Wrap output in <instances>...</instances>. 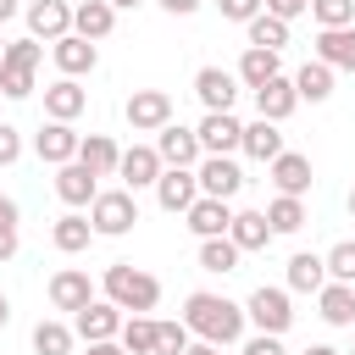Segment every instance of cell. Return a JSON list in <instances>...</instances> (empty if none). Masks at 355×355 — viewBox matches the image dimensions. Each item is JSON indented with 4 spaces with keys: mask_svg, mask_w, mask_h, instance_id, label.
<instances>
[{
    "mask_svg": "<svg viewBox=\"0 0 355 355\" xmlns=\"http://www.w3.org/2000/svg\"><path fill=\"white\" fill-rule=\"evenodd\" d=\"M183 327L200 338V344H239L244 338V305L239 300H227V294H211V288H194L189 300H183Z\"/></svg>",
    "mask_w": 355,
    "mask_h": 355,
    "instance_id": "1",
    "label": "cell"
},
{
    "mask_svg": "<svg viewBox=\"0 0 355 355\" xmlns=\"http://www.w3.org/2000/svg\"><path fill=\"white\" fill-rule=\"evenodd\" d=\"M100 288H105L100 300H111L122 316H150V311L161 305V277L144 272V266H133V261H111Z\"/></svg>",
    "mask_w": 355,
    "mask_h": 355,
    "instance_id": "2",
    "label": "cell"
},
{
    "mask_svg": "<svg viewBox=\"0 0 355 355\" xmlns=\"http://www.w3.org/2000/svg\"><path fill=\"white\" fill-rule=\"evenodd\" d=\"M244 322H250L255 333H272V338H283V333L294 327V300H288V288H277V283H261V288H250V300H244Z\"/></svg>",
    "mask_w": 355,
    "mask_h": 355,
    "instance_id": "3",
    "label": "cell"
},
{
    "mask_svg": "<svg viewBox=\"0 0 355 355\" xmlns=\"http://www.w3.org/2000/svg\"><path fill=\"white\" fill-rule=\"evenodd\" d=\"M133 222H139V194H128V189H100L94 194V205H89L94 239H122V233H133Z\"/></svg>",
    "mask_w": 355,
    "mask_h": 355,
    "instance_id": "4",
    "label": "cell"
},
{
    "mask_svg": "<svg viewBox=\"0 0 355 355\" xmlns=\"http://www.w3.org/2000/svg\"><path fill=\"white\" fill-rule=\"evenodd\" d=\"M194 183H200V194L205 200H239V189H244V166L233 161V155H200V166H194Z\"/></svg>",
    "mask_w": 355,
    "mask_h": 355,
    "instance_id": "5",
    "label": "cell"
},
{
    "mask_svg": "<svg viewBox=\"0 0 355 355\" xmlns=\"http://www.w3.org/2000/svg\"><path fill=\"white\" fill-rule=\"evenodd\" d=\"M122 116H128L133 133H161L172 122V94L166 89H133L128 105H122Z\"/></svg>",
    "mask_w": 355,
    "mask_h": 355,
    "instance_id": "6",
    "label": "cell"
},
{
    "mask_svg": "<svg viewBox=\"0 0 355 355\" xmlns=\"http://www.w3.org/2000/svg\"><path fill=\"white\" fill-rule=\"evenodd\" d=\"M22 17H28V39L39 44H55L72 33V0H28Z\"/></svg>",
    "mask_w": 355,
    "mask_h": 355,
    "instance_id": "7",
    "label": "cell"
},
{
    "mask_svg": "<svg viewBox=\"0 0 355 355\" xmlns=\"http://www.w3.org/2000/svg\"><path fill=\"white\" fill-rule=\"evenodd\" d=\"M194 139H200L205 155H233L239 139H244V122H239L233 111H205V116L194 122Z\"/></svg>",
    "mask_w": 355,
    "mask_h": 355,
    "instance_id": "8",
    "label": "cell"
},
{
    "mask_svg": "<svg viewBox=\"0 0 355 355\" xmlns=\"http://www.w3.org/2000/svg\"><path fill=\"white\" fill-rule=\"evenodd\" d=\"M122 322H128V316H122L111 300H100V294H94V300L72 316V333H78L83 344H105V338H116V333H122Z\"/></svg>",
    "mask_w": 355,
    "mask_h": 355,
    "instance_id": "9",
    "label": "cell"
},
{
    "mask_svg": "<svg viewBox=\"0 0 355 355\" xmlns=\"http://www.w3.org/2000/svg\"><path fill=\"white\" fill-rule=\"evenodd\" d=\"M239 89H244V83H239L227 67H200V72H194V100H200L205 111H233V105H239Z\"/></svg>",
    "mask_w": 355,
    "mask_h": 355,
    "instance_id": "10",
    "label": "cell"
},
{
    "mask_svg": "<svg viewBox=\"0 0 355 355\" xmlns=\"http://www.w3.org/2000/svg\"><path fill=\"white\" fill-rule=\"evenodd\" d=\"M250 94H255V116H261V122H277V128H283V122L300 111L294 78H283V72H277V78H266L261 89H250Z\"/></svg>",
    "mask_w": 355,
    "mask_h": 355,
    "instance_id": "11",
    "label": "cell"
},
{
    "mask_svg": "<svg viewBox=\"0 0 355 355\" xmlns=\"http://www.w3.org/2000/svg\"><path fill=\"white\" fill-rule=\"evenodd\" d=\"M78 128L72 122H39V133H33V155L44 161V166H67V161H78Z\"/></svg>",
    "mask_w": 355,
    "mask_h": 355,
    "instance_id": "12",
    "label": "cell"
},
{
    "mask_svg": "<svg viewBox=\"0 0 355 355\" xmlns=\"http://www.w3.org/2000/svg\"><path fill=\"white\" fill-rule=\"evenodd\" d=\"M150 144H155L161 166H189V172H194V166H200V155H205V150H200V139H194V128H183V122H166Z\"/></svg>",
    "mask_w": 355,
    "mask_h": 355,
    "instance_id": "13",
    "label": "cell"
},
{
    "mask_svg": "<svg viewBox=\"0 0 355 355\" xmlns=\"http://www.w3.org/2000/svg\"><path fill=\"white\" fill-rule=\"evenodd\" d=\"M161 172H166V166H161L155 144H128V150H122V161H116V178H122V189H128V194L155 189V178H161Z\"/></svg>",
    "mask_w": 355,
    "mask_h": 355,
    "instance_id": "14",
    "label": "cell"
},
{
    "mask_svg": "<svg viewBox=\"0 0 355 355\" xmlns=\"http://www.w3.org/2000/svg\"><path fill=\"white\" fill-rule=\"evenodd\" d=\"M94 194H100V178H94L89 166H78V161L55 166V200H61L67 211H89Z\"/></svg>",
    "mask_w": 355,
    "mask_h": 355,
    "instance_id": "15",
    "label": "cell"
},
{
    "mask_svg": "<svg viewBox=\"0 0 355 355\" xmlns=\"http://www.w3.org/2000/svg\"><path fill=\"white\" fill-rule=\"evenodd\" d=\"M194 200H200V183H194L189 166H166V172L155 178V205H161L166 216H183Z\"/></svg>",
    "mask_w": 355,
    "mask_h": 355,
    "instance_id": "16",
    "label": "cell"
},
{
    "mask_svg": "<svg viewBox=\"0 0 355 355\" xmlns=\"http://www.w3.org/2000/svg\"><path fill=\"white\" fill-rule=\"evenodd\" d=\"M44 294H50V305H55V311L78 316V311L94 300V283H89V272H83V266H61V272L50 277V288H44Z\"/></svg>",
    "mask_w": 355,
    "mask_h": 355,
    "instance_id": "17",
    "label": "cell"
},
{
    "mask_svg": "<svg viewBox=\"0 0 355 355\" xmlns=\"http://www.w3.org/2000/svg\"><path fill=\"white\" fill-rule=\"evenodd\" d=\"M311 61H322V67H333V72H355V22H349V28H316Z\"/></svg>",
    "mask_w": 355,
    "mask_h": 355,
    "instance_id": "18",
    "label": "cell"
},
{
    "mask_svg": "<svg viewBox=\"0 0 355 355\" xmlns=\"http://www.w3.org/2000/svg\"><path fill=\"white\" fill-rule=\"evenodd\" d=\"M50 61H55V72H61V78H89V72L100 67V44H89V39L67 33V39H55V44H50Z\"/></svg>",
    "mask_w": 355,
    "mask_h": 355,
    "instance_id": "19",
    "label": "cell"
},
{
    "mask_svg": "<svg viewBox=\"0 0 355 355\" xmlns=\"http://www.w3.org/2000/svg\"><path fill=\"white\" fill-rule=\"evenodd\" d=\"M89 111V89L78 78H55L44 89V122H78Z\"/></svg>",
    "mask_w": 355,
    "mask_h": 355,
    "instance_id": "20",
    "label": "cell"
},
{
    "mask_svg": "<svg viewBox=\"0 0 355 355\" xmlns=\"http://www.w3.org/2000/svg\"><path fill=\"white\" fill-rule=\"evenodd\" d=\"M266 178H272V189L277 194H294V200H305L311 194V155H300V150H283L272 166H266Z\"/></svg>",
    "mask_w": 355,
    "mask_h": 355,
    "instance_id": "21",
    "label": "cell"
},
{
    "mask_svg": "<svg viewBox=\"0 0 355 355\" xmlns=\"http://www.w3.org/2000/svg\"><path fill=\"white\" fill-rule=\"evenodd\" d=\"M227 222H233V205H227V200H205V194H200V200L183 211V227H189L194 239H222Z\"/></svg>",
    "mask_w": 355,
    "mask_h": 355,
    "instance_id": "22",
    "label": "cell"
},
{
    "mask_svg": "<svg viewBox=\"0 0 355 355\" xmlns=\"http://www.w3.org/2000/svg\"><path fill=\"white\" fill-rule=\"evenodd\" d=\"M116 161H122V144L111 133H83L78 139V166H89L94 178H116Z\"/></svg>",
    "mask_w": 355,
    "mask_h": 355,
    "instance_id": "23",
    "label": "cell"
},
{
    "mask_svg": "<svg viewBox=\"0 0 355 355\" xmlns=\"http://www.w3.org/2000/svg\"><path fill=\"white\" fill-rule=\"evenodd\" d=\"M322 283H327L322 255H316V250H294L288 266H283V288H288V294H316Z\"/></svg>",
    "mask_w": 355,
    "mask_h": 355,
    "instance_id": "24",
    "label": "cell"
},
{
    "mask_svg": "<svg viewBox=\"0 0 355 355\" xmlns=\"http://www.w3.org/2000/svg\"><path fill=\"white\" fill-rule=\"evenodd\" d=\"M111 28H116V11H111L105 0H78V6H72V33H78V39L100 44V39H111Z\"/></svg>",
    "mask_w": 355,
    "mask_h": 355,
    "instance_id": "25",
    "label": "cell"
},
{
    "mask_svg": "<svg viewBox=\"0 0 355 355\" xmlns=\"http://www.w3.org/2000/svg\"><path fill=\"white\" fill-rule=\"evenodd\" d=\"M316 316L327 327H355V288L349 283H322L316 288Z\"/></svg>",
    "mask_w": 355,
    "mask_h": 355,
    "instance_id": "26",
    "label": "cell"
},
{
    "mask_svg": "<svg viewBox=\"0 0 355 355\" xmlns=\"http://www.w3.org/2000/svg\"><path fill=\"white\" fill-rule=\"evenodd\" d=\"M239 150H244L250 161H266V166H272V161H277L288 144H283L277 122H261V116H255V122H244V139H239Z\"/></svg>",
    "mask_w": 355,
    "mask_h": 355,
    "instance_id": "27",
    "label": "cell"
},
{
    "mask_svg": "<svg viewBox=\"0 0 355 355\" xmlns=\"http://www.w3.org/2000/svg\"><path fill=\"white\" fill-rule=\"evenodd\" d=\"M50 244H55L61 255H83V250L94 244V227H89V216H83V211H67V216H55V222H50Z\"/></svg>",
    "mask_w": 355,
    "mask_h": 355,
    "instance_id": "28",
    "label": "cell"
},
{
    "mask_svg": "<svg viewBox=\"0 0 355 355\" xmlns=\"http://www.w3.org/2000/svg\"><path fill=\"white\" fill-rule=\"evenodd\" d=\"M305 222H311L305 200H294V194H272V205H266V227H272V239H294Z\"/></svg>",
    "mask_w": 355,
    "mask_h": 355,
    "instance_id": "29",
    "label": "cell"
},
{
    "mask_svg": "<svg viewBox=\"0 0 355 355\" xmlns=\"http://www.w3.org/2000/svg\"><path fill=\"white\" fill-rule=\"evenodd\" d=\"M227 239L239 244V255H250V250H266V244H272L266 211H233V222H227Z\"/></svg>",
    "mask_w": 355,
    "mask_h": 355,
    "instance_id": "30",
    "label": "cell"
},
{
    "mask_svg": "<svg viewBox=\"0 0 355 355\" xmlns=\"http://www.w3.org/2000/svg\"><path fill=\"white\" fill-rule=\"evenodd\" d=\"M277 72H283L277 50H255V44H244V55H239V67H233V78H239L244 89H261V83L277 78Z\"/></svg>",
    "mask_w": 355,
    "mask_h": 355,
    "instance_id": "31",
    "label": "cell"
},
{
    "mask_svg": "<svg viewBox=\"0 0 355 355\" xmlns=\"http://www.w3.org/2000/svg\"><path fill=\"white\" fill-rule=\"evenodd\" d=\"M333 67H322V61H305L300 72H294V94L300 100H311V105H322V100H333Z\"/></svg>",
    "mask_w": 355,
    "mask_h": 355,
    "instance_id": "32",
    "label": "cell"
},
{
    "mask_svg": "<svg viewBox=\"0 0 355 355\" xmlns=\"http://www.w3.org/2000/svg\"><path fill=\"white\" fill-rule=\"evenodd\" d=\"M239 244L222 233V239H200V272H211V277H227V272H239Z\"/></svg>",
    "mask_w": 355,
    "mask_h": 355,
    "instance_id": "33",
    "label": "cell"
},
{
    "mask_svg": "<svg viewBox=\"0 0 355 355\" xmlns=\"http://www.w3.org/2000/svg\"><path fill=\"white\" fill-rule=\"evenodd\" d=\"M72 344H78V333H72V322H61V316H44V322L33 327V355H72Z\"/></svg>",
    "mask_w": 355,
    "mask_h": 355,
    "instance_id": "34",
    "label": "cell"
},
{
    "mask_svg": "<svg viewBox=\"0 0 355 355\" xmlns=\"http://www.w3.org/2000/svg\"><path fill=\"white\" fill-rule=\"evenodd\" d=\"M244 33H250V44H255V50H277V55H283V44H288V22H277V17H266V11H261V17H250V22H244Z\"/></svg>",
    "mask_w": 355,
    "mask_h": 355,
    "instance_id": "35",
    "label": "cell"
},
{
    "mask_svg": "<svg viewBox=\"0 0 355 355\" xmlns=\"http://www.w3.org/2000/svg\"><path fill=\"white\" fill-rule=\"evenodd\" d=\"M116 344L128 355H155V316H128L122 333H116Z\"/></svg>",
    "mask_w": 355,
    "mask_h": 355,
    "instance_id": "36",
    "label": "cell"
},
{
    "mask_svg": "<svg viewBox=\"0 0 355 355\" xmlns=\"http://www.w3.org/2000/svg\"><path fill=\"white\" fill-rule=\"evenodd\" d=\"M322 266H327V283H355V239H338L322 255Z\"/></svg>",
    "mask_w": 355,
    "mask_h": 355,
    "instance_id": "37",
    "label": "cell"
},
{
    "mask_svg": "<svg viewBox=\"0 0 355 355\" xmlns=\"http://www.w3.org/2000/svg\"><path fill=\"white\" fill-rule=\"evenodd\" d=\"M39 61H44V44H39V39H6V55H0V67L39 72Z\"/></svg>",
    "mask_w": 355,
    "mask_h": 355,
    "instance_id": "38",
    "label": "cell"
},
{
    "mask_svg": "<svg viewBox=\"0 0 355 355\" xmlns=\"http://www.w3.org/2000/svg\"><path fill=\"white\" fill-rule=\"evenodd\" d=\"M194 344V333L183 327V316L178 322H155V355H183Z\"/></svg>",
    "mask_w": 355,
    "mask_h": 355,
    "instance_id": "39",
    "label": "cell"
},
{
    "mask_svg": "<svg viewBox=\"0 0 355 355\" xmlns=\"http://www.w3.org/2000/svg\"><path fill=\"white\" fill-rule=\"evenodd\" d=\"M316 28H349L355 22V0H311Z\"/></svg>",
    "mask_w": 355,
    "mask_h": 355,
    "instance_id": "40",
    "label": "cell"
},
{
    "mask_svg": "<svg viewBox=\"0 0 355 355\" xmlns=\"http://www.w3.org/2000/svg\"><path fill=\"white\" fill-rule=\"evenodd\" d=\"M33 78H39V72H22V67H0V94H6V100H28V94L39 89Z\"/></svg>",
    "mask_w": 355,
    "mask_h": 355,
    "instance_id": "41",
    "label": "cell"
},
{
    "mask_svg": "<svg viewBox=\"0 0 355 355\" xmlns=\"http://www.w3.org/2000/svg\"><path fill=\"white\" fill-rule=\"evenodd\" d=\"M239 355H288V349H283V338H272V333H244V338H239Z\"/></svg>",
    "mask_w": 355,
    "mask_h": 355,
    "instance_id": "42",
    "label": "cell"
},
{
    "mask_svg": "<svg viewBox=\"0 0 355 355\" xmlns=\"http://www.w3.org/2000/svg\"><path fill=\"white\" fill-rule=\"evenodd\" d=\"M22 161V128L0 122V166H17Z\"/></svg>",
    "mask_w": 355,
    "mask_h": 355,
    "instance_id": "43",
    "label": "cell"
},
{
    "mask_svg": "<svg viewBox=\"0 0 355 355\" xmlns=\"http://www.w3.org/2000/svg\"><path fill=\"white\" fill-rule=\"evenodd\" d=\"M216 11H222V22H250V17H261V0H216Z\"/></svg>",
    "mask_w": 355,
    "mask_h": 355,
    "instance_id": "44",
    "label": "cell"
},
{
    "mask_svg": "<svg viewBox=\"0 0 355 355\" xmlns=\"http://www.w3.org/2000/svg\"><path fill=\"white\" fill-rule=\"evenodd\" d=\"M261 11H266V17H277V22H294V17H305V11H311V0H261Z\"/></svg>",
    "mask_w": 355,
    "mask_h": 355,
    "instance_id": "45",
    "label": "cell"
},
{
    "mask_svg": "<svg viewBox=\"0 0 355 355\" xmlns=\"http://www.w3.org/2000/svg\"><path fill=\"white\" fill-rule=\"evenodd\" d=\"M22 250V233H17V222H0V261H11Z\"/></svg>",
    "mask_w": 355,
    "mask_h": 355,
    "instance_id": "46",
    "label": "cell"
},
{
    "mask_svg": "<svg viewBox=\"0 0 355 355\" xmlns=\"http://www.w3.org/2000/svg\"><path fill=\"white\" fill-rule=\"evenodd\" d=\"M155 6H161L166 17H194V11L205 6V0H155Z\"/></svg>",
    "mask_w": 355,
    "mask_h": 355,
    "instance_id": "47",
    "label": "cell"
},
{
    "mask_svg": "<svg viewBox=\"0 0 355 355\" xmlns=\"http://www.w3.org/2000/svg\"><path fill=\"white\" fill-rule=\"evenodd\" d=\"M83 355H128L116 338H105V344H83Z\"/></svg>",
    "mask_w": 355,
    "mask_h": 355,
    "instance_id": "48",
    "label": "cell"
},
{
    "mask_svg": "<svg viewBox=\"0 0 355 355\" xmlns=\"http://www.w3.org/2000/svg\"><path fill=\"white\" fill-rule=\"evenodd\" d=\"M17 11H22V6H17V0H0V28H6V22H11V17H17Z\"/></svg>",
    "mask_w": 355,
    "mask_h": 355,
    "instance_id": "49",
    "label": "cell"
},
{
    "mask_svg": "<svg viewBox=\"0 0 355 355\" xmlns=\"http://www.w3.org/2000/svg\"><path fill=\"white\" fill-rule=\"evenodd\" d=\"M183 355H222V349H216V344H200V338H194V344H189Z\"/></svg>",
    "mask_w": 355,
    "mask_h": 355,
    "instance_id": "50",
    "label": "cell"
},
{
    "mask_svg": "<svg viewBox=\"0 0 355 355\" xmlns=\"http://www.w3.org/2000/svg\"><path fill=\"white\" fill-rule=\"evenodd\" d=\"M105 6H111V11H139L144 0H105Z\"/></svg>",
    "mask_w": 355,
    "mask_h": 355,
    "instance_id": "51",
    "label": "cell"
},
{
    "mask_svg": "<svg viewBox=\"0 0 355 355\" xmlns=\"http://www.w3.org/2000/svg\"><path fill=\"white\" fill-rule=\"evenodd\" d=\"M300 355H338V349H333V344H305Z\"/></svg>",
    "mask_w": 355,
    "mask_h": 355,
    "instance_id": "52",
    "label": "cell"
},
{
    "mask_svg": "<svg viewBox=\"0 0 355 355\" xmlns=\"http://www.w3.org/2000/svg\"><path fill=\"white\" fill-rule=\"evenodd\" d=\"M11 322V300H6V288H0V327Z\"/></svg>",
    "mask_w": 355,
    "mask_h": 355,
    "instance_id": "53",
    "label": "cell"
},
{
    "mask_svg": "<svg viewBox=\"0 0 355 355\" xmlns=\"http://www.w3.org/2000/svg\"><path fill=\"white\" fill-rule=\"evenodd\" d=\"M0 55H6V28H0Z\"/></svg>",
    "mask_w": 355,
    "mask_h": 355,
    "instance_id": "54",
    "label": "cell"
},
{
    "mask_svg": "<svg viewBox=\"0 0 355 355\" xmlns=\"http://www.w3.org/2000/svg\"><path fill=\"white\" fill-rule=\"evenodd\" d=\"M349 216H355V189H349Z\"/></svg>",
    "mask_w": 355,
    "mask_h": 355,
    "instance_id": "55",
    "label": "cell"
},
{
    "mask_svg": "<svg viewBox=\"0 0 355 355\" xmlns=\"http://www.w3.org/2000/svg\"><path fill=\"white\" fill-rule=\"evenodd\" d=\"M349 288H355V283H349Z\"/></svg>",
    "mask_w": 355,
    "mask_h": 355,
    "instance_id": "56",
    "label": "cell"
}]
</instances>
